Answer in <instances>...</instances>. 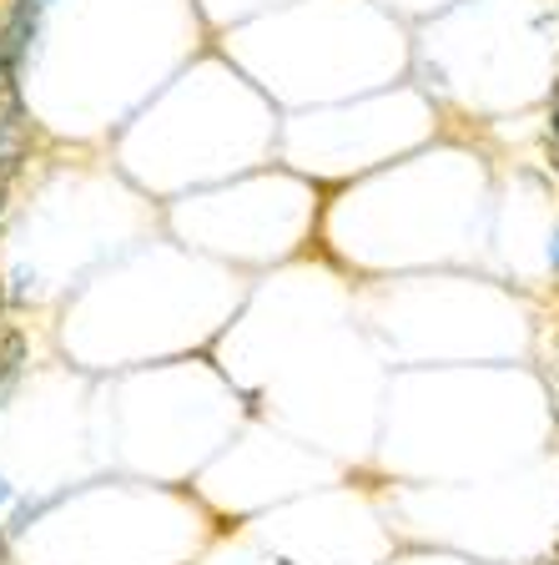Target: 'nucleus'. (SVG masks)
Wrapping results in <instances>:
<instances>
[{"mask_svg":"<svg viewBox=\"0 0 559 565\" xmlns=\"http://www.w3.org/2000/svg\"><path fill=\"white\" fill-rule=\"evenodd\" d=\"M21 364H25V339L15 329H0V399L21 379Z\"/></svg>","mask_w":559,"mask_h":565,"instance_id":"nucleus-1","label":"nucleus"},{"mask_svg":"<svg viewBox=\"0 0 559 565\" xmlns=\"http://www.w3.org/2000/svg\"><path fill=\"white\" fill-rule=\"evenodd\" d=\"M11 177H15V157L0 162V212H6V192H11Z\"/></svg>","mask_w":559,"mask_h":565,"instance_id":"nucleus-2","label":"nucleus"},{"mask_svg":"<svg viewBox=\"0 0 559 565\" xmlns=\"http://www.w3.org/2000/svg\"><path fill=\"white\" fill-rule=\"evenodd\" d=\"M549 137L559 141V106H555V117H549Z\"/></svg>","mask_w":559,"mask_h":565,"instance_id":"nucleus-3","label":"nucleus"},{"mask_svg":"<svg viewBox=\"0 0 559 565\" xmlns=\"http://www.w3.org/2000/svg\"><path fill=\"white\" fill-rule=\"evenodd\" d=\"M555 273H559V233H555Z\"/></svg>","mask_w":559,"mask_h":565,"instance_id":"nucleus-4","label":"nucleus"},{"mask_svg":"<svg viewBox=\"0 0 559 565\" xmlns=\"http://www.w3.org/2000/svg\"><path fill=\"white\" fill-rule=\"evenodd\" d=\"M0 505H6V484H0Z\"/></svg>","mask_w":559,"mask_h":565,"instance_id":"nucleus-5","label":"nucleus"},{"mask_svg":"<svg viewBox=\"0 0 559 565\" xmlns=\"http://www.w3.org/2000/svg\"><path fill=\"white\" fill-rule=\"evenodd\" d=\"M0 308H6V294H0Z\"/></svg>","mask_w":559,"mask_h":565,"instance_id":"nucleus-6","label":"nucleus"},{"mask_svg":"<svg viewBox=\"0 0 559 565\" xmlns=\"http://www.w3.org/2000/svg\"><path fill=\"white\" fill-rule=\"evenodd\" d=\"M35 6H46V0H35Z\"/></svg>","mask_w":559,"mask_h":565,"instance_id":"nucleus-7","label":"nucleus"}]
</instances>
